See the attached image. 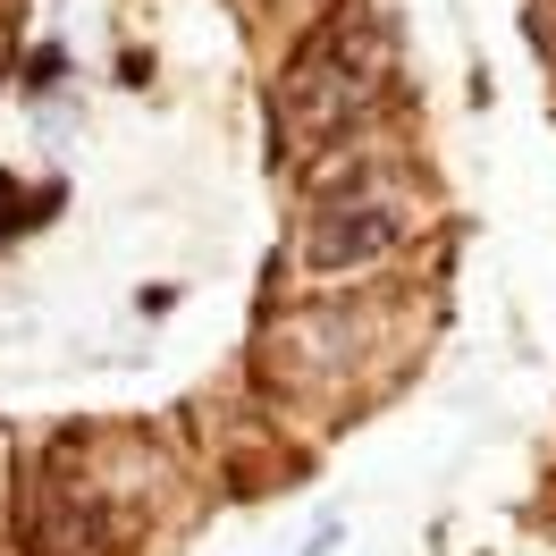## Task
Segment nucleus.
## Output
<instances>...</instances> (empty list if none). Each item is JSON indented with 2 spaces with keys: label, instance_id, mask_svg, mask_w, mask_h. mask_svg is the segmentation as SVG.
Returning a JSON list of instances; mask_svg holds the SVG:
<instances>
[{
  "label": "nucleus",
  "instance_id": "obj_2",
  "mask_svg": "<svg viewBox=\"0 0 556 556\" xmlns=\"http://www.w3.org/2000/svg\"><path fill=\"white\" fill-rule=\"evenodd\" d=\"M396 237H405V211H396L380 186L363 177L354 194H320V203H313L304 262H313V270H363V262H380Z\"/></svg>",
  "mask_w": 556,
  "mask_h": 556
},
{
  "label": "nucleus",
  "instance_id": "obj_1",
  "mask_svg": "<svg viewBox=\"0 0 556 556\" xmlns=\"http://www.w3.org/2000/svg\"><path fill=\"white\" fill-rule=\"evenodd\" d=\"M380 76H388V42L363 17L320 26L278 76V136H287V152H320V143L354 136L371 118V102H380Z\"/></svg>",
  "mask_w": 556,
  "mask_h": 556
}]
</instances>
